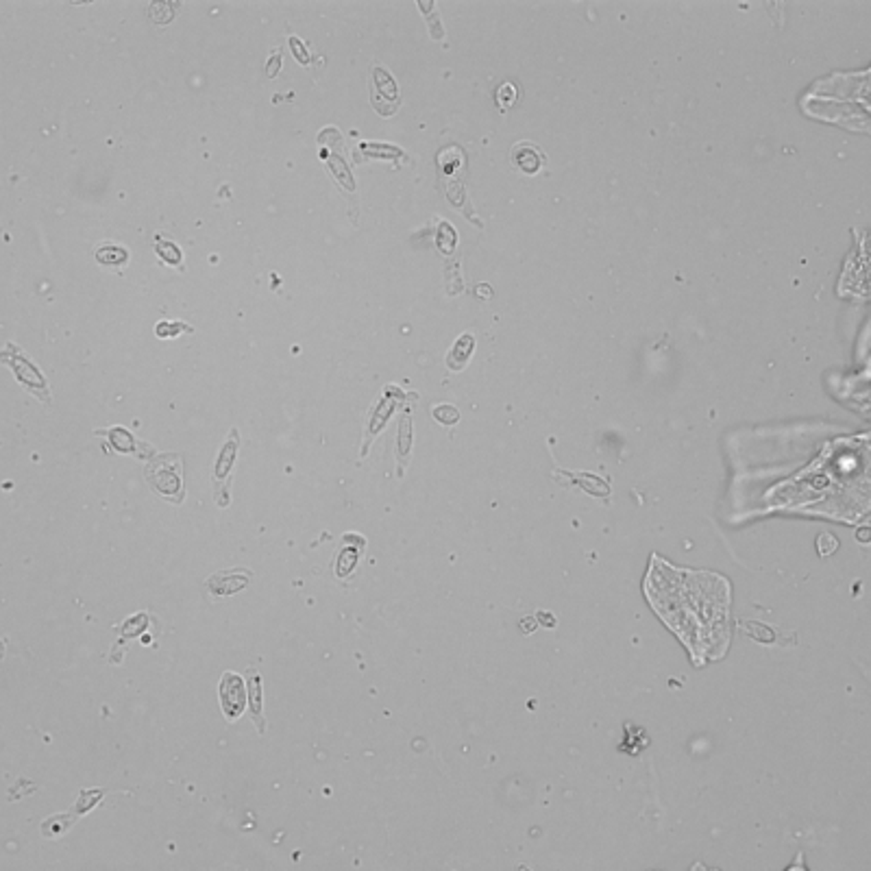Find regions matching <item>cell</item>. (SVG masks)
<instances>
[{
  "label": "cell",
  "mask_w": 871,
  "mask_h": 871,
  "mask_svg": "<svg viewBox=\"0 0 871 871\" xmlns=\"http://www.w3.org/2000/svg\"><path fill=\"white\" fill-rule=\"evenodd\" d=\"M817 549H819V553H822V555H828V553H832V551L836 549V541H834L830 534H822V536H819V541H817Z\"/></svg>",
  "instance_id": "e0dca14e"
},
{
  "label": "cell",
  "mask_w": 871,
  "mask_h": 871,
  "mask_svg": "<svg viewBox=\"0 0 871 871\" xmlns=\"http://www.w3.org/2000/svg\"><path fill=\"white\" fill-rule=\"evenodd\" d=\"M102 798V791H83L81 793V798H79V802H76V806L72 808L76 815H83V812H88V810H92L96 804H98V800Z\"/></svg>",
  "instance_id": "9a60e30c"
},
{
  "label": "cell",
  "mask_w": 871,
  "mask_h": 871,
  "mask_svg": "<svg viewBox=\"0 0 871 871\" xmlns=\"http://www.w3.org/2000/svg\"><path fill=\"white\" fill-rule=\"evenodd\" d=\"M433 416L445 425H451V423H457V409L451 405H440L433 409Z\"/></svg>",
  "instance_id": "2e32d148"
},
{
  "label": "cell",
  "mask_w": 871,
  "mask_h": 871,
  "mask_svg": "<svg viewBox=\"0 0 871 871\" xmlns=\"http://www.w3.org/2000/svg\"><path fill=\"white\" fill-rule=\"evenodd\" d=\"M244 680L238 673L227 671L220 680V706L227 719H238L244 710Z\"/></svg>",
  "instance_id": "7a4b0ae2"
},
{
  "label": "cell",
  "mask_w": 871,
  "mask_h": 871,
  "mask_svg": "<svg viewBox=\"0 0 871 871\" xmlns=\"http://www.w3.org/2000/svg\"><path fill=\"white\" fill-rule=\"evenodd\" d=\"M5 362H9V364H11L13 373L18 375V379L24 383V386H27L31 392L40 395V397L48 403V395H46V381H44V377L35 371V366H31L27 360H24L22 355H18L13 362H11V360H5Z\"/></svg>",
  "instance_id": "8992f818"
},
{
  "label": "cell",
  "mask_w": 871,
  "mask_h": 871,
  "mask_svg": "<svg viewBox=\"0 0 871 871\" xmlns=\"http://www.w3.org/2000/svg\"><path fill=\"white\" fill-rule=\"evenodd\" d=\"M76 822V812H66V815H55V817H48L46 822L42 824V834L46 839H57L61 834H66V830Z\"/></svg>",
  "instance_id": "30bf717a"
},
{
  "label": "cell",
  "mask_w": 871,
  "mask_h": 871,
  "mask_svg": "<svg viewBox=\"0 0 871 871\" xmlns=\"http://www.w3.org/2000/svg\"><path fill=\"white\" fill-rule=\"evenodd\" d=\"M109 433V440H112V445L118 449V451H133L136 449V440H133V436L126 431V429H122V427H114V429H109L107 431Z\"/></svg>",
  "instance_id": "7c38bea8"
},
{
  "label": "cell",
  "mask_w": 871,
  "mask_h": 871,
  "mask_svg": "<svg viewBox=\"0 0 871 871\" xmlns=\"http://www.w3.org/2000/svg\"><path fill=\"white\" fill-rule=\"evenodd\" d=\"M179 457L174 455H162L146 469V479L152 486V491L164 495L166 499L179 503L184 499V488H181V473H179Z\"/></svg>",
  "instance_id": "6da1fadb"
},
{
  "label": "cell",
  "mask_w": 871,
  "mask_h": 871,
  "mask_svg": "<svg viewBox=\"0 0 871 871\" xmlns=\"http://www.w3.org/2000/svg\"><path fill=\"white\" fill-rule=\"evenodd\" d=\"M236 449H238V429H232V436H229V440H227V445L222 447L220 457H218V462H216V483L222 481V479L227 477L229 469H232L234 457H236Z\"/></svg>",
  "instance_id": "9c48e42d"
},
{
  "label": "cell",
  "mask_w": 871,
  "mask_h": 871,
  "mask_svg": "<svg viewBox=\"0 0 871 871\" xmlns=\"http://www.w3.org/2000/svg\"><path fill=\"white\" fill-rule=\"evenodd\" d=\"M155 251L162 255L164 262H168V264H179V262H181V251H179L172 242H164L160 236H157V240H155Z\"/></svg>",
  "instance_id": "5bb4252c"
},
{
  "label": "cell",
  "mask_w": 871,
  "mask_h": 871,
  "mask_svg": "<svg viewBox=\"0 0 871 871\" xmlns=\"http://www.w3.org/2000/svg\"><path fill=\"white\" fill-rule=\"evenodd\" d=\"M290 46H292V50H294V57H296L301 64H307V61H310V57L305 55V50H303V46H301V42H299L296 37H292V40H290Z\"/></svg>",
  "instance_id": "ac0fdd59"
},
{
  "label": "cell",
  "mask_w": 871,
  "mask_h": 871,
  "mask_svg": "<svg viewBox=\"0 0 871 871\" xmlns=\"http://www.w3.org/2000/svg\"><path fill=\"white\" fill-rule=\"evenodd\" d=\"M558 475H565V477H569L573 483H577L579 488H584L586 493H591V495H597V497H606L608 493H610V486L603 481V479H599V477H595V475H591V473H579V471H562V469H558Z\"/></svg>",
  "instance_id": "52a82bcc"
},
{
  "label": "cell",
  "mask_w": 871,
  "mask_h": 871,
  "mask_svg": "<svg viewBox=\"0 0 871 871\" xmlns=\"http://www.w3.org/2000/svg\"><path fill=\"white\" fill-rule=\"evenodd\" d=\"M473 349H475V336H473V334L459 336L457 342H455V347L451 349V353H449V357H447V366H449L451 371L464 368V364L471 360Z\"/></svg>",
  "instance_id": "ba28073f"
},
{
  "label": "cell",
  "mask_w": 871,
  "mask_h": 871,
  "mask_svg": "<svg viewBox=\"0 0 871 871\" xmlns=\"http://www.w3.org/2000/svg\"><path fill=\"white\" fill-rule=\"evenodd\" d=\"M253 573L248 569H229V571H218L214 573L208 582H205V588L214 595V597H222V595H234L240 593L242 588L248 586Z\"/></svg>",
  "instance_id": "3957f363"
},
{
  "label": "cell",
  "mask_w": 871,
  "mask_h": 871,
  "mask_svg": "<svg viewBox=\"0 0 871 871\" xmlns=\"http://www.w3.org/2000/svg\"><path fill=\"white\" fill-rule=\"evenodd\" d=\"M96 260L100 264H107V266H122L126 260H129V253H126L122 246L116 244H102L96 248Z\"/></svg>",
  "instance_id": "8fae6325"
},
{
  "label": "cell",
  "mask_w": 871,
  "mask_h": 871,
  "mask_svg": "<svg viewBox=\"0 0 871 871\" xmlns=\"http://www.w3.org/2000/svg\"><path fill=\"white\" fill-rule=\"evenodd\" d=\"M246 686H248L251 716H253L255 726H258V732H264L266 721H264V710H262V675L255 667L246 669Z\"/></svg>",
  "instance_id": "5b68a950"
},
{
  "label": "cell",
  "mask_w": 871,
  "mask_h": 871,
  "mask_svg": "<svg viewBox=\"0 0 871 871\" xmlns=\"http://www.w3.org/2000/svg\"><path fill=\"white\" fill-rule=\"evenodd\" d=\"M512 162L525 174H536L545 164V152L531 142H521L512 148Z\"/></svg>",
  "instance_id": "277c9868"
},
{
  "label": "cell",
  "mask_w": 871,
  "mask_h": 871,
  "mask_svg": "<svg viewBox=\"0 0 871 871\" xmlns=\"http://www.w3.org/2000/svg\"><path fill=\"white\" fill-rule=\"evenodd\" d=\"M517 96H519V92H517V85L515 83H501L499 88H497V92H495V100H497V105H499V109H507V107H512L517 102Z\"/></svg>",
  "instance_id": "4fadbf2b"
}]
</instances>
